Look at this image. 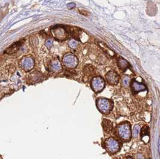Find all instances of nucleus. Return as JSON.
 Returning <instances> with one entry per match:
<instances>
[{
    "label": "nucleus",
    "instance_id": "17",
    "mask_svg": "<svg viewBox=\"0 0 160 159\" xmlns=\"http://www.w3.org/2000/svg\"><path fill=\"white\" fill-rule=\"evenodd\" d=\"M46 46H47L48 47H51L52 46V42L51 41H47V42H46Z\"/></svg>",
    "mask_w": 160,
    "mask_h": 159
},
{
    "label": "nucleus",
    "instance_id": "8",
    "mask_svg": "<svg viewBox=\"0 0 160 159\" xmlns=\"http://www.w3.org/2000/svg\"><path fill=\"white\" fill-rule=\"evenodd\" d=\"M131 88L133 91V92L135 93L141 92V91H145L147 89L145 85L143 84H140L135 80H133L132 81Z\"/></svg>",
    "mask_w": 160,
    "mask_h": 159
},
{
    "label": "nucleus",
    "instance_id": "2",
    "mask_svg": "<svg viewBox=\"0 0 160 159\" xmlns=\"http://www.w3.org/2000/svg\"><path fill=\"white\" fill-rule=\"evenodd\" d=\"M96 104L98 110L104 114L110 113L114 107L113 102L105 98L98 99L96 102Z\"/></svg>",
    "mask_w": 160,
    "mask_h": 159
},
{
    "label": "nucleus",
    "instance_id": "14",
    "mask_svg": "<svg viewBox=\"0 0 160 159\" xmlns=\"http://www.w3.org/2000/svg\"><path fill=\"white\" fill-rule=\"evenodd\" d=\"M140 130V126L139 125H135L134 126V129H133V136L135 138H137L138 135H139V132Z\"/></svg>",
    "mask_w": 160,
    "mask_h": 159
},
{
    "label": "nucleus",
    "instance_id": "7",
    "mask_svg": "<svg viewBox=\"0 0 160 159\" xmlns=\"http://www.w3.org/2000/svg\"><path fill=\"white\" fill-rule=\"evenodd\" d=\"M22 66L24 70L29 71L32 70L34 67V60L30 57L24 58L22 61Z\"/></svg>",
    "mask_w": 160,
    "mask_h": 159
},
{
    "label": "nucleus",
    "instance_id": "15",
    "mask_svg": "<svg viewBox=\"0 0 160 159\" xmlns=\"http://www.w3.org/2000/svg\"><path fill=\"white\" fill-rule=\"evenodd\" d=\"M129 82H130V77L127 76H125L122 80V85H124V87H127L129 86Z\"/></svg>",
    "mask_w": 160,
    "mask_h": 159
},
{
    "label": "nucleus",
    "instance_id": "16",
    "mask_svg": "<svg viewBox=\"0 0 160 159\" xmlns=\"http://www.w3.org/2000/svg\"><path fill=\"white\" fill-rule=\"evenodd\" d=\"M69 46L72 48H75L77 46V42L74 41H72L69 42Z\"/></svg>",
    "mask_w": 160,
    "mask_h": 159
},
{
    "label": "nucleus",
    "instance_id": "1",
    "mask_svg": "<svg viewBox=\"0 0 160 159\" xmlns=\"http://www.w3.org/2000/svg\"><path fill=\"white\" fill-rule=\"evenodd\" d=\"M115 133L122 141H130L132 137L131 124L129 122H122L116 126Z\"/></svg>",
    "mask_w": 160,
    "mask_h": 159
},
{
    "label": "nucleus",
    "instance_id": "13",
    "mask_svg": "<svg viewBox=\"0 0 160 159\" xmlns=\"http://www.w3.org/2000/svg\"><path fill=\"white\" fill-rule=\"evenodd\" d=\"M149 138V128L147 126L143 127L142 129V132H141V138L143 139L145 137Z\"/></svg>",
    "mask_w": 160,
    "mask_h": 159
},
{
    "label": "nucleus",
    "instance_id": "5",
    "mask_svg": "<svg viewBox=\"0 0 160 159\" xmlns=\"http://www.w3.org/2000/svg\"><path fill=\"white\" fill-rule=\"evenodd\" d=\"M64 65L69 69H74L78 64L77 58L72 53H67L65 54L62 59Z\"/></svg>",
    "mask_w": 160,
    "mask_h": 159
},
{
    "label": "nucleus",
    "instance_id": "11",
    "mask_svg": "<svg viewBox=\"0 0 160 159\" xmlns=\"http://www.w3.org/2000/svg\"><path fill=\"white\" fill-rule=\"evenodd\" d=\"M102 125L103 127V129L106 132L109 133L112 131L113 129V125L111 121H110L107 119H104L103 120L102 122Z\"/></svg>",
    "mask_w": 160,
    "mask_h": 159
},
{
    "label": "nucleus",
    "instance_id": "3",
    "mask_svg": "<svg viewBox=\"0 0 160 159\" xmlns=\"http://www.w3.org/2000/svg\"><path fill=\"white\" fill-rule=\"evenodd\" d=\"M105 148L109 153L115 154L120 150L121 143L116 139L113 137H110L106 140Z\"/></svg>",
    "mask_w": 160,
    "mask_h": 159
},
{
    "label": "nucleus",
    "instance_id": "9",
    "mask_svg": "<svg viewBox=\"0 0 160 159\" xmlns=\"http://www.w3.org/2000/svg\"><path fill=\"white\" fill-rule=\"evenodd\" d=\"M23 42L22 41H18L16 42H15L12 45H11L9 47H8L7 49L5 50V53L7 54H14L15 52H16L18 50L20 49V48L22 46Z\"/></svg>",
    "mask_w": 160,
    "mask_h": 159
},
{
    "label": "nucleus",
    "instance_id": "10",
    "mask_svg": "<svg viewBox=\"0 0 160 159\" xmlns=\"http://www.w3.org/2000/svg\"><path fill=\"white\" fill-rule=\"evenodd\" d=\"M51 69L53 72H59L62 70V65L58 59L52 60L51 64Z\"/></svg>",
    "mask_w": 160,
    "mask_h": 159
},
{
    "label": "nucleus",
    "instance_id": "4",
    "mask_svg": "<svg viewBox=\"0 0 160 159\" xmlns=\"http://www.w3.org/2000/svg\"><path fill=\"white\" fill-rule=\"evenodd\" d=\"M105 81L101 76H96L92 79L90 82L91 88L94 92L99 93L105 87Z\"/></svg>",
    "mask_w": 160,
    "mask_h": 159
},
{
    "label": "nucleus",
    "instance_id": "6",
    "mask_svg": "<svg viewBox=\"0 0 160 159\" xmlns=\"http://www.w3.org/2000/svg\"><path fill=\"white\" fill-rule=\"evenodd\" d=\"M106 79L109 84L112 85H116L118 84L119 82L120 76L116 71H110L106 74Z\"/></svg>",
    "mask_w": 160,
    "mask_h": 159
},
{
    "label": "nucleus",
    "instance_id": "12",
    "mask_svg": "<svg viewBox=\"0 0 160 159\" xmlns=\"http://www.w3.org/2000/svg\"><path fill=\"white\" fill-rule=\"evenodd\" d=\"M118 65L119 67V69L121 71H125L128 69L129 64L126 59H123L122 58H120L118 60Z\"/></svg>",
    "mask_w": 160,
    "mask_h": 159
}]
</instances>
